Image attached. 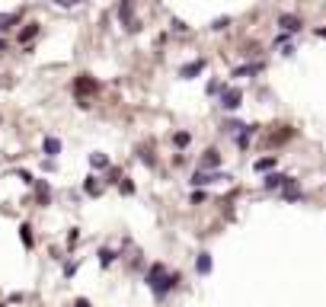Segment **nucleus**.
Wrapping results in <instances>:
<instances>
[{
    "mask_svg": "<svg viewBox=\"0 0 326 307\" xmlns=\"http://www.w3.org/2000/svg\"><path fill=\"white\" fill-rule=\"evenodd\" d=\"M74 307H90V301H84V298H80V301H77Z\"/></svg>",
    "mask_w": 326,
    "mask_h": 307,
    "instance_id": "nucleus-26",
    "label": "nucleus"
},
{
    "mask_svg": "<svg viewBox=\"0 0 326 307\" xmlns=\"http://www.w3.org/2000/svg\"><path fill=\"white\" fill-rule=\"evenodd\" d=\"M243 128H246L243 122H227V125H224V131H227V135H237V131H243Z\"/></svg>",
    "mask_w": 326,
    "mask_h": 307,
    "instance_id": "nucleus-21",
    "label": "nucleus"
},
{
    "mask_svg": "<svg viewBox=\"0 0 326 307\" xmlns=\"http://www.w3.org/2000/svg\"><path fill=\"white\" fill-rule=\"evenodd\" d=\"M205 70V61L198 58V61H189V64H182V70H179V77H186V80H192V77H198Z\"/></svg>",
    "mask_w": 326,
    "mask_h": 307,
    "instance_id": "nucleus-8",
    "label": "nucleus"
},
{
    "mask_svg": "<svg viewBox=\"0 0 326 307\" xmlns=\"http://www.w3.org/2000/svg\"><path fill=\"white\" fill-rule=\"evenodd\" d=\"M227 26H230V16H221V19H214V23H211V29H227Z\"/></svg>",
    "mask_w": 326,
    "mask_h": 307,
    "instance_id": "nucleus-22",
    "label": "nucleus"
},
{
    "mask_svg": "<svg viewBox=\"0 0 326 307\" xmlns=\"http://www.w3.org/2000/svg\"><path fill=\"white\" fill-rule=\"evenodd\" d=\"M259 68H262V64H243V68H234V74H230V77H243V74H256Z\"/></svg>",
    "mask_w": 326,
    "mask_h": 307,
    "instance_id": "nucleus-17",
    "label": "nucleus"
},
{
    "mask_svg": "<svg viewBox=\"0 0 326 307\" xmlns=\"http://www.w3.org/2000/svg\"><path fill=\"white\" fill-rule=\"evenodd\" d=\"M23 23V10H13V13H0V32L13 29V26Z\"/></svg>",
    "mask_w": 326,
    "mask_h": 307,
    "instance_id": "nucleus-6",
    "label": "nucleus"
},
{
    "mask_svg": "<svg viewBox=\"0 0 326 307\" xmlns=\"http://www.w3.org/2000/svg\"><path fill=\"white\" fill-rule=\"evenodd\" d=\"M96 90H99V84L93 80L90 74H80L74 80V93H77V100H80V106H90V102H86V96H90V93H96Z\"/></svg>",
    "mask_w": 326,
    "mask_h": 307,
    "instance_id": "nucleus-1",
    "label": "nucleus"
},
{
    "mask_svg": "<svg viewBox=\"0 0 326 307\" xmlns=\"http://www.w3.org/2000/svg\"><path fill=\"white\" fill-rule=\"evenodd\" d=\"M77 3H86V0H77Z\"/></svg>",
    "mask_w": 326,
    "mask_h": 307,
    "instance_id": "nucleus-29",
    "label": "nucleus"
},
{
    "mask_svg": "<svg viewBox=\"0 0 326 307\" xmlns=\"http://www.w3.org/2000/svg\"><path fill=\"white\" fill-rule=\"evenodd\" d=\"M189 141H192L189 131H176V135H173V144L176 147H189Z\"/></svg>",
    "mask_w": 326,
    "mask_h": 307,
    "instance_id": "nucleus-16",
    "label": "nucleus"
},
{
    "mask_svg": "<svg viewBox=\"0 0 326 307\" xmlns=\"http://www.w3.org/2000/svg\"><path fill=\"white\" fill-rule=\"evenodd\" d=\"M119 19H121V26L128 32H137L141 26H137V19H135V0H119Z\"/></svg>",
    "mask_w": 326,
    "mask_h": 307,
    "instance_id": "nucleus-2",
    "label": "nucleus"
},
{
    "mask_svg": "<svg viewBox=\"0 0 326 307\" xmlns=\"http://www.w3.org/2000/svg\"><path fill=\"white\" fill-rule=\"evenodd\" d=\"M218 179H227V173H205V170H198L189 183L192 186H208V183H218Z\"/></svg>",
    "mask_w": 326,
    "mask_h": 307,
    "instance_id": "nucleus-4",
    "label": "nucleus"
},
{
    "mask_svg": "<svg viewBox=\"0 0 326 307\" xmlns=\"http://www.w3.org/2000/svg\"><path fill=\"white\" fill-rule=\"evenodd\" d=\"M278 26H281V32H297L301 29V16L285 13V16H278Z\"/></svg>",
    "mask_w": 326,
    "mask_h": 307,
    "instance_id": "nucleus-7",
    "label": "nucleus"
},
{
    "mask_svg": "<svg viewBox=\"0 0 326 307\" xmlns=\"http://www.w3.org/2000/svg\"><path fill=\"white\" fill-rule=\"evenodd\" d=\"M90 163H93V170H109V157L106 154H90Z\"/></svg>",
    "mask_w": 326,
    "mask_h": 307,
    "instance_id": "nucleus-14",
    "label": "nucleus"
},
{
    "mask_svg": "<svg viewBox=\"0 0 326 307\" xmlns=\"http://www.w3.org/2000/svg\"><path fill=\"white\" fill-rule=\"evenodd\" d=\"M221 167V154L214 151V147H208L205 154H202V170H218Z\"/></svg>",
    "mask_w": 326,
    "mask_h": 307,
    "instance_id": "nucleus-9",
    "label": "nucleus"
},
{
    "mask_svg": "<svg viewBox=\"0 0 326 307\" xmlns=\"http://www.w3.org/2000/svg\"><path fill=\"white\" fill-rule=\"evenodd\" d=\"M253 170H256V173H272L275 170V157H259V160L253 163Z\"/></svg>",
    "mask_w": 326,
    "mask_h": 307,
    "instance_id": "nucleus-12",
    "label": "nucleus"
},
{
    "mask_svg": "<svg viewBox=\"0 0 326 307\" xmlns=\"http://www.w3.org/2000/svg\"><path fill=\"white\" fill-rule=\"evenodd\" d=\"M42 154L54 160V157L61 154V138H54V135H45V138H42Z\"/></svg>",
    "mask_w": 326,
    "mask_h": 307,
    "instance_id": "nucleus-5",
    "label": "nucleus"
},
{
    "mask_svg": "<svg viewBox=\"0 0 326 307\" xmlns=\"http://www.w3.org/2000/svg\"><path fill=\"white\" fill-rule=\"evenodd\" d=\"M16 176L23 179V183H35V179H32V173H26V170H19V173H16Z\"/></svg>",
    "mask_w": 326,
    "mask_h": 307,
    "instance_id": "nucleus-25",
    "label": "nucleus"
},
{
    "mask_svg": "<svg viewBox=\"0 0 326 307\" xmlns=\"http://www.w3.org/2000/svg\"><path fill=\"white\" fill-rule=\"evenodd\" d=\"M195 269H198V275H208V272H211V256H208V253H198Z\"/></svg>",
    "mask_w": 326,
    "mask_h": 307,
    "instance_id": "nucleus-13",
    "label": "nucleus"
},
{
    "mask_svg": "<svg viewBox=\"0 0 326 307\" xmlns=\"http://www.w3.org/2000/svg\"><path fill=\"white\" fill-rule=\"evenodd\" d=\"M19 237H23V246H26V250H32V227H29V224H23V227H19Z\"/></svg>",
    "mask_w": 326,
    "mask_h": 307,
    "instance_id": "nucleus-18",
    "label": "nucleus"
},
{
    "mask_svg": "<svg viewBox=\"0 0 326 307\" xmlns=\"http://www.w3.org/2000/svg\"><path fill=\"white\" fill-rule=\"evenodd\" d=\"M54 7H61V10H70V7H77V0H51Z\"/></svg>",
    "mask_w": 326,
    "mask_h": 307,
    "instance_id": "nucleus-24",
    "label": "nucleus"
},
{
    "mask_svg": "<svg viewBox=\"0 0 326 307\" xmlns=\"http://www.w3.org/2000/svg\"><path fill=\"white\" fill-rule=\"evenodd\" d=\"M35 35H38V23H26L23 29H19V35H16V38H19V45H29Z\"/></svg>",
    "mask_w": 326,
    "mask_h": 307,
    "instance_id": "nucleus-10",
    "label": "nucleus"
},
{
    "mask_svg": "<svg viewBox=\"0 0 326 307\" xmlns=\"http://www.w3.org/2000/svg\"><path fill=\"white\" fill-rule=\"evenodd\" d=\"M84 189L90 192V195H99V192H103V186L96 183V176H90V179H86V183H84Z\"/></svg>",
    "mask_w": 326,
    "mask_h": 307,
    "instance_id": "nucleus-19",
    "label": "nucleus"
},
{
    "mask_svg": "<svg viewBox=\"0 0 326 307\" xmlns=\"http://www.w3.org/2000/svg\"><path fill=\"white\" fill-rule=\"evenodd\" d=\"M243 102V93L240 90H224L221 93V109H227V112H237Z\"/></svg>",
    "mask_w": 326,
    "mask_h": 307,
    "instance_id": "nucleus-3",
    "label": "nucleus"
},
{
    "mask_svg": "<svg viewBox=\"0 0 326 307\" xmlns=\"http://www.w3.org/2000/svg\"><path fill=\"white\" fill-rule=\"evenodd\" d=\"M35 195L42 205H48V199H51V189H48V183H35Z\"/></svg>",
    "mask_w": 326,
    "mask_h": 307,
    "instance_id": "nucleus-15",
    "label": "nucleus"
},
{
    "mask_svg": "<svg viewBox=\"0 0 326 307\" xmlns=\"http://www.w3.org/2000/svg\"><path fill=\"white\" fill-rule=\"evenodd\" d=\"M3 51H7V42H3V38H0V54H3Z\"/></svg>",
    "mask_w": 326,
    "mask_h": 307,
    "instance_id": "nucleus-27",
    "label": "nucleus"
},
{
    "mask_svg": "<svg viewBox=\"0 0 326 307\" xmlns=\"http://www.w3.org/2000/svg\"><path fill=\"white\" fill-rule=\"evenodd\" d=\"M291 176H281V173H269L266 176V189H285V183H288Z\"/></svg>",
    "mask_w": 326,
    "mask_h": 307,
    "instance_id": "nucleus-11",
    "label": "nucleus"
},
{
    "mask_svg": "<svg viewBox=\"0 0 326 307\" xmlns=\"http://www.w3.org/2000/svg\"><path fill=\"white\" fill-rule=\"evenodd\" d=\"M224 93V84L221 80H208V96H221Z\"/></svg>",
    "mask_w": 326,
    "mask_h": 307,
    "instance_id": "nucleus-20",
    "label": "nucleus"
},
{
    "mask_svg": "<svg viewBox=\"0 0 326 307\" xmlns=\"http://www.w3.org/2000/svg\"><path fill=\"white\" fill-rule=\"evenodd\" d=\"M112 259H115V253H112V250H99V262H103V266H109Z\"/></svg>",
    "mask_w": 326,
    "mask_h": 307,
    "instance_id": "nucleus-23",
    "label": "nucleus"
},
{
    "mask_svg": "<svg viewBox=\"0 0 326 307\" xmlns=\"http://www.w3.org/2000/svg\"><path fill=\"white\" fill-rule=\"evenodd\" d=\"M320 38H326V29H320Z\"/></svg>",
    "mask_w": 326,
    "mask_h": 307,
    "instance_id": "nucleus-28",
    "label": "nucleus"
}]
</instances>
